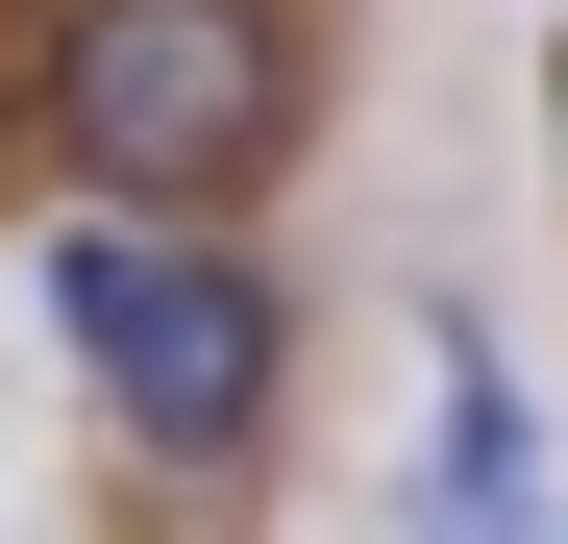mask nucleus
<instances>
[{
	"label": "nucleus",
	"mask_w": 568,
	"mask_h": 544,
	"mask_svg": "<svg viewBox=\"0 0 568 544\" xmlns=\"http://www.w3.org/2000/svg\"><path fill=\"white\" fill-rule=\"evenodd\" d=\"M445 495H469V520L519 495V372H495V346H469V322H445Z\"/></svg>",
	"instance_id": "7ed1b4c3"
},
{
	"label": "nucleus",
	"mask_w": 568,
	"mask_h": 544,
	"mask_svg": "<svg viewBox=\"0 0 568 544\" xmlns=\"http://www.w3.org/2000/svg\"><path fill=\"white\" fill-rule=\"evenodd\" d=\"M50 149L100 223H223L297 149V26L272 0H74L50 26Z\"/></svg>",
	"instance_id": "f257e3e1"
},
{
	"label": "nucleus",
	"mask_w": 568,
	"mask_h": 544,
	"mask_svg": "<svg viewBox=\"0 0 568 544\" xmlns=\"http://www.w3.org/2000/svg\"><path fill=\"white\" fill-rule=\"evenodd\" d=\"M50 346L100 372L124 445H173V471H247L272 396H297V322H272V272L223 223H50Z\"/></svg>",
	"instance_id": "f03ea898"
}]
</instances>
